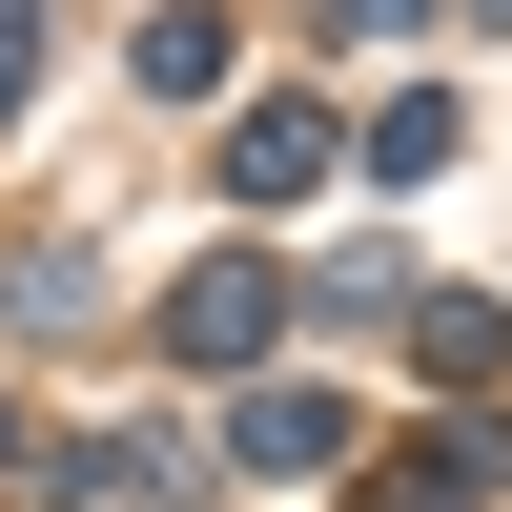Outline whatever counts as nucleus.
Listing matches in <instances>:
<instances>
[{
    "mask_svg": "<svg viewBox=\"0 0 512 512\" xmlns=\"http://www.w3.org/2000/svg\"><path fill=\"white\" fill-rule=\"evenodd\" d=\"M287 328H308V287H287V267H246V246H205V267L164 287V369H185V390H246Z\"/></svg>",
    "mask_w": 512,
    "mask_h": 512,
    "instance_id": "obj_1",
    "label": "nucleus"
},
{
    "mask_svg": "<svg viewBox=\"0 0 512 512\" xmlns=\"http://www.w3.org/2000/svg\"><path fill=\"white\" fill-rule=\"evenodd\" d=\"M349 431H369V410L328 390V369H246V390H226V472H267V492L349 472Z\"/></svg>",
    "mask_w": 512,
    "mask_h": 512,
    "instance_id": "obj_2",
    "label": "nucleus"
},
{
    "mask_svg": "<svg viewBox=\"0 0 512 512\" xmlns=\"http://www.w3.org/2000/svg\"><path fill=\"white\" fill-rule=\"evenodd\" d=\"M41 492H62V512H164V492H205V451L185 431H62Z\"/></svg>",
    "mask_w": 512,
    "mask_h": 512,
    "instance_id": "obj_3",
    "label": "nucleus"
},
{
    "mask_svg": "<svg viewBox=\"0 0 512 512\" xmlns=\"http://www.w3.org/2000/svg\"><path fill=\"white\" fill-rule=\"evenodd\" d=\"M328 164H349V123H328V103H246V123H226V205H308Z\"/></svg>",
    "mask_w": 512,
    "mask_h": 512,
    "instance_id": "obj_4",
    "label": "nucleus"
},
{
    "mask_svg": "<svg viewBox=\"0 0 512 512\" xmlns=\"http://www.w3.org/2000/svg\"><path fill=\"white\" fill-rule=\"evenodd\" d=\"M410 369H431V390L472 410L492 369H512V308H492V287H410Z\"/></svg>",
    "mask_w": 512,
    "mask_h": 512,
    "instance_id": "obj_5",
    "label": "nucleus"
},
{
    "mask_svg": "<svg viewBox=\"0 0 512 512\" xmlns=\"http://www.w3.org/2000/svg\"><path fill=\"white\" fill-rule=\"evenodd\" d=\"M512 492V431L492 410H431V431H410V512H492Z\"/></svg>",
    "mask_w": 512,
    "mask_h": 512,
    "instance_id": "obj_6",
    "label": "nucleus"
},
{
    "mask_svg": "<svg viewBox=\"0 0 512 512\" xmlns=\"http://www.w3.org/2000/svg\"><path fill=\"white\" fill-rule=\"evenodd\" d=\"M123 62H144V103H205V82L246 62V41H226V0H164V21L123 41Z\"/></svg>",
    "mask_w": 512,
    "mask_h": 512,
    "instance_id": "obj_7",
    "label": "nucleus"
},
{
    "mask_svg": "<svg viewBox=\"0 0 512 512\" xmlns=\"http://www.w3.org/2000/svg\"><path fill=\"white\" fill-rule=\"evenodd\" d=\"M308 328H410V246H349V267H287Z\"/></svg>",
    "mask_w": 512,
    "mask_h": 512,
    "instance_id": "obj_8",
    "label": "nucleus"
},
{
    "mask_svg": "<svg viewBox=\"0 0 512 512\" xmlns=\"http://www.w3.org/2000/svg\"><path fill=\"white\" fill-rule=\"evenodd\" d=\"M451 144H472V123H451V103H431V82H410V103H369V185H431V164H451Z\"/></svg>",
    "mask_w": 512,
    "mask_h": 512,
    "instance_id": "obj_9",
    "label": "nucleus"
},
{
    "mask_svg": "<svg viewBox=\"0 0 512 512\" xmlns=\"http://www.w3.org/2000/svg\"><path fill=\"white\" fill-rule=\"evenodd\" d=\"M410 21H431V0H328V41H410Z\"/></svg>",
    "mask_w": 512,
    "mask_h": 512,
    "instance_id": "obj_10",
    "label": "nucleus"
},
{
    "mask_svg": "<svg viewBox=\"0 0 512 512\" xmlns=\"http://www.w3.org/2000/svg\"><path fill=\"white\" fill-rule=\"evenodd\" d=\"M41 103V21H0V123H21Z\"/></svg>",
    "mask_w": 512,
    "mask_h": 512,
    "instance_id": "obj_11",
    "label": "nucleus"
},
{
    "mask_svg": "<svg viewBox=\"0 0 512 512\" xmlns=\"http://www.w3.org/2000/svg\"><path fill=\"white\" fill-rule=\"evenodd\" d=\"M41 451H62V431H21V410H0V472H41Z\"/></svg>",
    "mask_w": 512,
    "mask_h": 512,
    "instance_id": "obj_12",
    "label": "nucleus"
},
{
    "mask_svg": "<svg viewBox=\"0 0 512 512\" xmlns=\"http://www.w3.org/2000/svg\"><path fill=\"white\" fill-rule=\"evenodd\" d=\"M472 21H512V0H472Z\"/></svg>",
    "mask_w": 512,
    "mask_h": 512,
    "instance_id": "obj_13",
    "label": "nucleus"
}]
</instances>
